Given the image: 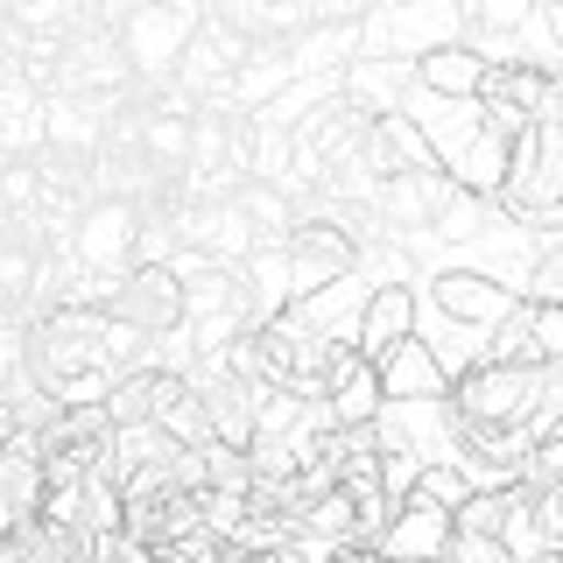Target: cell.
Returning a JSON list of instances; mask_svg holds the SVG:
<instances>
[{
    "label": "cell",
    "instance_id": "cell-15",
    "mask_svg": "<svg viewBox=\"0 0 563 563\" xmlns=\"http://www.w3.org/2000/svg\"><path fill=\"white\" fill-rule=\"evenodd\" d=\"M486 57L472 43H451V49H437V57H422L416 64V92L422 99H451V106H472L479 99V85H486Z\"/></svg>",
    "mask_w": 563,
    "mask_h": 563
},
{
    "label": "cell",
    "instance_id": "cell-11",
    "mask_svg": "<svg viewBox=\"0 0 563 563\" xmlns=\"http://www.w3.org/2000/svg\"><path fill=\"white\" fill-rule=\"evenodd\" d=\"M422 282H430V289H422V303L444 317V324H472L479 339L507 317V303H515V289H507V282H493L486 268H437V275H422Z\"/></svg>",
    "mask_w": 563,
    "mask_h": 563
},
{
    "label": "cell",
    "instance_id": "cell-21",
    "mask_svg": "<svg viewBox=\"0 0 563 563\" xmlns=\"http://www.w3.org/2000/svg\"><path fill=\"white\" fill-rule=\"evenodd\" d=\"M515 296H528V303H556V310H563V233L536 240V261H528V275H521Z\"/></svg>",
    "mask_w": 563,
    "mask_h": 563
},
{
    "label": "cell",
    "instance_id": "cell-3",
    "mask_svg": "<svg viewBox=\"0 0 563 563\" xmlns=\"http://www.w3.org/2000/svg\"><path fill=\"white\" fill-rule=\"evenodd\" d=\"M451 43H465V8L457 0H387V8L360 14V57L374 64H422Z\"/></svg>",
    "mask_w": 563,
    "mask_h": 563
},
{
    "label": "cell",
    "instance_id": "cell-22",
    "mask_svg": "<svg viewBox=\"0 0 563 563\" xmlns=\"http://www.w3.org/2000/svg\"><path fill=\"white\" fill-rule=\"evenodd\" d=\"M85 563H155V550H141L134 536H120V528H113V536L85 542Z\"/></svg>",
    "mask_w": 563,
    "mask_h": 563
},
{
    "label": "cell",
    "instance_id": "cell-2",
    "mask_svg": "<svg viewBox=\"0 0 563 563\" xmlns=\"http://www.w3.org/2000/svg\"><path fill=\"white\" fill-rule=\"evenodd\" d=\"M92 29L120 35L134 78L148 85V92H163V85L176 78V64H184L190 35L205 29V8H169V0H113V8H92Z\"/></svg>",
    "mask_w": 563,
    "mask_h": 563
},
{
    "label": "cell",
    "instance_id": "cell-8",
    "mask_svg": "<svg viewBox=\"0 0 563 563\" xmlns=\"http://www.w3.org/2000/svg\"><path fill=\"white\" fill-rule=\"evenodd\" d=\"M254 57V43H246L240 29H225V22H211V8H205V29L190 35V49H184V64H176V92H184L190 106H219L225 92H233V78H240V64Z\"/></svg>",
    "mask_w": 563,
    "mask_h": 563
},
{
    "label": "cell",
    "instance_id": "cell-16",
    "mask_svg": "<svg viewBox=\"0 0 563 563\" xmlns=\"http://www.w3.org/2000/svg\"><path fill=\"white\" fill-rule=\"evenodd\" d=\"M528 515V486H472L465 507H457V536H479V542H515Z\"/></svg>",
    "mask_w": 563,
    "mask_h": 563
},
{
    "label": "cell",
    "instance_id": "cell-6",
    "mask_svg": "<svg viewBox=\"0 0 563 563\" xmlns=\"http://www.w3.org/2000/svg\"><path fill=\"white\" fill-rule=\"evenodd\" d=\"M106 317L128 324V331H141L148 345H169L176 331L190 324V289H184L176 268H128L120 289H113V303H106Z\"/></svg>",
    "mask_w": 563,
    "mask_h": 563
},
{
    "label": "cell",
    "instance_id": "cell-26",
    "mask_svg": "<svg viewBox=\"0 0 563 563\" xmlns=\"http://www.w3.org/2000/svg\"><path fill=\"white\" fill-rule=\"evenodd\" d=\"M360 556H366V550H331V563H360Z\"/></svg>",
    "mask_w": 563,
    "mask_h": 563
},
{
    "label": "cell",
    "instance_id": "cell-24",
    "mask_svg": "<svg viewBox=\"0 0 563 563\" xmlns=\"http://www.w3.org/2000/svg\"><path fill=\"white\" fill-rule=\"evenodd\" d=\"M451 563H521L515 542H479V536H457L451 542Z\"/></svg>",
    "mask_w": 563,
    "mask_h": 563
},
{
    "label": "cell",
    "instance_id": "cell-4",
    "mask_svg": "<svg viewBox=\"0 0 563 563\" xmlns=\"http://www.w3.org/2000/svg\"><path fill=\"white\" fill-rule=\"evenodd\" d=\"M556 92H563V64L556 57H500L486 70V85H479V120H486V134L493 141H528L536 134V120L556 106Z\"/></svg>",
    "mask_w": 563,
    "mask_h": 563
},
{
    "label": "cell",
    "instance_id": "cell-17",
    "mask_svg": "<svg viewBox=\"0 0 563 563\" xmlns=\"http://www.w3.org/2000/svg\"><path fill=\"white\" fill-rule=\"evenodd\" d=\"M380 380H387V401H444L451 395V374L437 366V352L409 339V345H395L380 360Z\"/></svg>",
    "mask_w": 563,
    "mask_h": 563
},
{
    "label": "cell",
    "instance_id": "cell-1",
    "mask_svg": "<svg viewBox=\"0 0 563 563\" xmlns=\"http://www.w3.org/2000/svg\"><path fill=\"white\" fill-rule=\"evenodd\" d=\"M563 395L556 374H528V366H493V360H472L451 374V395L444 409L457 430H528L550 401Z\"/></svg>",
    "mask_w": 563,
    "mask_h": 563
},
{
    "label": "cell",
    "instance_id": "cell-25",
    "mask_svg": "<svg viewBox=\"0 0 563 563\" xmlns=\"http://www.w3.org/2000/svg\"><path fill=\"white\" fill-rule=\"evenodd\" d=\"M14 437H22V422H14V409H8V401H0V451H8Z\"/></svg>",
    "mask_w": 563,
    "mask_h": 563
},
{
    "label": "cell",
    "instance_id": "cell-23",
    "mask_svg": "<svg viewBox=\"0 0 563 563\" xmlns=\"http://www.w3.org/2000/svg\"><path fill=\"white\" fill-rule=\"evenodd\" d=\"M155 563H225V542L205 528V536H184V542H169V550L155 556Z\"/></svg>",
    "mask_w": 563,
    "mask_h": 563
},
{
    "label": "cell",
    "instance_id": "cell-13",
    "mask_svg": "<svg viewBox=\"0 0 563 563\" xmlns=\"http://www.w3.org/2000/svg\"><path fill=\"white\" fill-rule=\"evenodd\" d=\"M339 99L345 106H360L366 120H395V113H409V99H416V64H374V57H352L339 70Z\"/></svg>",
    "mask_w": 563,
    "mask_h": 563
},
{
    "label": "cell",
    "instance_id": "cell-18",
    "mask_svg": "<svg viewBox=\"0 0 563 563\" xmlns=\"http://www.w3.org/2000/svg\"><path fill=\"white\" fill-rule=\"evenodd\" d=\"M521 29H536V8H528V0H472L465 8V43L479 49L486 64H500V43L521 35Z\"/></svg>",
    "mask_w": 563,
    "mask_h": 563
},
{
    "label": "cell",
    "instance_id": "cell-9",
    "mask_svg": "<svg viewBox=\"0 0 563 563\" xmlns=\"http://www.w3.org/2000/svg\"><path fill=\"white\" fill-rule=\"evenodd\" d=\"M451 542H457V507H444L437 493H409L395 500V521L380 528L374 550L395 556V563H451Z\"/></svg>",
    "mask_w": 563,
    "mask_h": 563
},
{
    "label": "cell",
    "instance_id": "cell-7",
    "mask_svg": "<svg viewBox=\"0 0 563 563\" xmlns=\"http://www.w3.org/2000/svg\"><path fill=\"white\" fill-rule=\"evenodd\" d=\"M486 360L493 366H528V374H556L563 366V310L515 296L507 317L486 331Z\"/></svg>",
    "mask_w": 563,
    "mask_h": 563
},
{
    "label": "cell",
    "instance_id": "cell-5",
    "mask_svg": "<svg viewBox=\"0 0 563 563\" xmlns=\"http://www.w3.org/2000/svg\"><path fill=\"white\" fill-rule=\"evenodd\" d=\"M282 261H289V310H303L324 289H339V282H352L366 268V246L352 240L345 225L310 219V225H296V233L282 240Z\"/></svg>",
    "mask_w": 563,
    "mask_h": 563
},
{
    "label": "cell",
    "instance_id": "cell-19",
    "mask_svg": "<svg viewBox=\"0 0 563 563\" xmlns=\"http://www.w3.org/2000/svg\"><path fill=\"white\" fill-rule=\"evenodd\" d=\"M536 550H563V486H542V493H528V515H521L515 556L528 563Z\"/></svg>",
    "mask_w": 563,
    "mask_h": 563
},
{
    "label": "cell",
    "instance_id": "cell-12",
    "mask_svg": "<svg viewBox=\"0 0 563 563\" xmlns=\"http://www.w3.org/2000/svg\"><path fill=\"white\" fill-rule=\"evenodd\" d=\"M416 317H422V289L416 282H374V296H366V310H360V345L366 360H387L395 345H409L416 339Z\"/></svg>",
    "mask_w": 563,
    "mask_h": 563
},
{
    "label": "cell",
    "instance_id": "cell-27",
    "mask_svg": "<svg viewBox=\"0 0 563 563\" xmlns=\"http://www.w3.org/2000/svg\"><path fill=\"white\" fill-rule=\"evenodd\" d=\"M528 563H563V550H536V556H528Z\"/></svg>",
    "mask_w": 563,
    "mask_h": 563
},
{
    "label": "cell",
    "instance_id": "cell-20",
    "mask_svg": "<svg viewBox=\"0 0 563 563\" xmlns=\"http://www.w3.org/2000/svg\"><path fill=\"white\" fill-rule=\"evenodd\" d=\"M155 395H163V366H141V374H120V380H113V395H106V416H113V430L155 422Z\"/></svg>",
    "mask_w": 563,
    "mask_h": 563
},
{
    "label": "cell",
    "instance_id": "cell-14",
    "mask_svg": "<svg viewBox=\"0 0 563 563\" xmlns=\"http://www.w3.org/2000/svg\"><path fill=\"white\" fill-rule=\"evenodd\" d=\"M43 85L22 70H0V163H35L43 155Z\"/></svg>",
    "mask_w": 563,
    "mask_h": 563
},
{
    "label": "cell",
    "instance_id": "cell-10",
    "mask_svg": "<svg viewBox=\"0 0 563 563\" xmlns=\"http://www.w3.org/2000/svg\"><path fill=\"white\" fill-rule=\"evenodd\" d=\"M324 409H331L339 430H374L380 409H387L380 360H366L360 345H331V360H324Z\"/></svg>",
    "mask_w": 563,
    "mask_h": 563
}]
</instances>
